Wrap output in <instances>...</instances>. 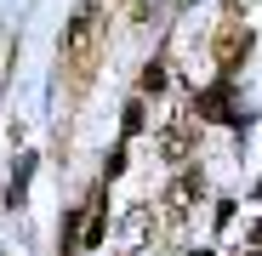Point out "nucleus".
Segmentation results:
<instances>
[{"instance_id":"nucleus-6","label":"nucleus","mask_w":262,"mask_h":256,"mask_svg":"<svg viewBox=\"0 0 262 256\" xmlns=\"http://www.w3.org/2000/svg\"><path fill=\"white\" fill-rule=\"evenodd\" d=\"M80 245L92 250V245H103V205H92L85 211V222H80Z\"/></svg>"},{"instance_id":"nucleus-1","label":"nucleus","mask_w":262,"mask_h":256,"mask_svg":"<svg viewBox=\"0 0 262 256\" xmlns=\"http://www.w3.org/2000/svg\"><path fill=\"white\" fill-rule=\"evenodd\" d=\"M97 57H103V23H97V0H85L69 23V34H63V68L74 74V85L92 80Z\"/></svg>"},{"instance_id":"nucleus-5","label":"nucleus","mask_w":262,"mask_h":256,"mask_svg":"<svg viewBox=\"0 0 262 256\" xmlns=\"http://www.w3.org/2000/svg\"><path fill=\"white\" fill-rule=\"evenodd\" d=\"M194 199H200V177H194V171H188V177H177V182L165 188V211H171V217H183Z\"/></svg>"},{"instance_id":"nucleus-8","label":"nucleus","mask_w":262,"mask_h":256,"mask_svg":"<svg viewBox=\"0 0 262 256\" xmlns=\"http://www.w3.org/2000/svg\"><path fill=\"white\" fill-rule=\"evenodd\" d=\"M245 245H251V250L262 256V222H251V228H245Z\"/></svg>"},{"instance_id":"nucleus-4","label":"nucleus","mask_w":262,"mask_h":256,"mask_svg":"<svg viewBox=\"0 0 262 256\" xmlns=\"http://www.w3.org/2000/svg\"><path fill=\"white\" fill-rule=\"evenodd\" d=\"M148 234H154V211H131V217H125V228H120V250H131V256H137L143 245H148Z\"/></svg>"},{"instance_id":"nucleus-2","label":"nucleus","mask_w":262,"mask_h":256,"mask_svg":"<svg viewBox=\"0 0 262 256\" xmlns=\"http://www.w3.org/2000/svg\"><path fill=\"white\" fill-rule=\"evenodd\" d=\"M211 52H216V68H234V63L251 52V29L223 23V29H216V40H211Z\"/></svg>"},{"instance_id":"nucleus-3","label":"nucleus","mask_w":262,"mask_h":256,"mask_svg":"<svg viewBox=\"0 0 262 256\" xmlns=\"http://www.w3.org/2000/svg\"><path fill=\"white\" fill-rule=\"evenodd\" d=\"M194 154V125L188 120H177V125H165L160 131V159H171V165H183Z\"/></svg>"},{"instance_id":"nucleus-7","label":"nucleus","mask_w":262,"mask_h":256,"mask_svg":"<svg viewBox=\"0 0 262 256\" xmlns=\"http://www.w3.org/2000/svg\"><path fill=\"white\" fill-rule=\"evenodd\" d=\"M143 91H165V63H148L143 68Z\"/></svg>"},{"instance_id":"nucleus-9","label":"nucleus","mask_w":262,"mask_h":256,"mask_svg":"<svg viewBox=\"0 0 262 256\" xmlns=\"http://www.w3.org/2000/svg\"><path fill=\"white\" fill-rule=\"evenodd\" d=\"M251 256H256V250H251Z\"/></svg>"}]
</instances>
